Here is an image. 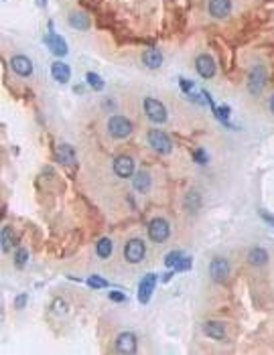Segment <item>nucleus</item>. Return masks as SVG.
I'll list each match as a JSON object with an SVG mask.
<instances>
[{"label":"nucleus","instance_id":"f257e3e1","mask_svg":"<svg viewBox=\"0 0 274 355\" xmlns=\"http://www.w3.org/2000/svg\"><path fill=\"white\" fill-rule=\"evenodd\" d=\"M106 128H108V134H110L114 140H124V138H128V136L132 134V130H134L132 122H130L126 116H122V114L110 116Z\"/></svg>","mask_w":274,"mask_h":355},{"label":"nucleus","instance_id":"f03ea898","mask_svg":"<svg viewBox=\"0 0 274 355\" xmlns=\"http://www.w3.org/2000/svg\"><path fill=\"white\" fill-rule=\"evenodd\" d=\"M266 79H268V71L262 63H254L250 67V73H248V92L252 96H260L262 87L266 85Z\"/></svg>","mask_w":274,"mask_h":355},{"label":"nucleus","instance_id":"7ed1b4c3","mask_svg":"<svg viewBox=\"0 0 274 355\" xmlns=\"http://www.w3.org/2000/svg\"><path fill=\"white\" fill-rule=\"evenodd\" d=\"M142 108H144V114L148 116V120H152L154 124H165L167 118H169V112H167L165 104L158 102L156 98H144Z\"/></svg>","mask_w":274,"mask_h":355},{"label":"nucleus","instance_id":"20e7f679","mask_svg":"<svg viewBox=\"0 0 274 355\" xmlns=\"http://www.w3.org/2000/svg\"><path fill=\"white\" fill-rule=\"evenodd\" d=\"M146 142L150 144V149L158 155H169L173 151V140L169 138L167 132L162 130H148L146 134Z\"/></svg>","mask_w":274,"mask_h":355},{"label":"nucleus","instance_id":"39448f33","mask_svg":"<svg viewBox=\"0 0 274 355\" xmlns=\"http://www.w3.org/2000/svg\"><path fill=\"white\" fill-rule=\"evenodd\" d=\"M148 238L154 242V244H162L171 238V225L167 219L162 217H152L150 223H148Z\"/></svg>","mask_w":274,"mask_h":355},{"label":"nucleus","instance_id":"423d86ee","mask_svg":"<svg viewBox=\"0 0 274 355\" xmlns=\"http://www.w3.org/2000/svg\"><path fill=\"white\" fill-rule=\"evenodd\" d=\"M144 254H146V246L140 238H130L124 246V260L128 264H140L144 260Z\"/></svg>","mask_w":274,"mask_h":355},{"label":"nucleus","instance_id":"0eeeda50","mask_svg":"<svg viewBox=\"0 0 274 355\" xmlns=\"http://www.w3.org/2000/svg\"><path fill=\"white\" fill-rule=\"evenodd\" d=\"M114 351L116 353H126V355H132L138 351V339L134 333H130V331H124V333H120L118 337H116V341H114Z\"/></svg>","mask_w":274,"mask_h":355},{"label":"nucleus","instance_id":"6e6552de","mask_svg":"<svg viewBox=\"0 0 274 355\" xmlns=\"http://www.w3.org/2000/svg\"><path fill=\"white\" fill-rule=\"evenodd\" d=\"M156 274L154 272H148V274H144L142 278H140V282H138V301L142 303V305H146L150 299H152V292H154V286H156Z\"/></svg>","mask_w":274,"mask_h":355},{"label":"nucleus","instance_id":"1a4fd4ad","mask_svg":"<svg viewBox=\"0 0 274 355\" xmlns=\"http://www.w3.org/2000/svg\"><path fill=\"white\" fill-rule=\"evenodd\" d=\"M209 276H211V280L213 282H226L228 280V276H230V262L226 260V258H213L211 262H209Z\"/></svg>","mask_w":274,"mask_h":355},{"label":"nucleus","instance_id":"9d476101","mask_svg":"<svg viewBox=\"0 0 274 355\" xmlns=\"http://www.w3.org/2000/svg\"><path fill=\"white\" fill-rule=\"evenodd\" d=\"M112 169H114V175L120 179L134 177V161H132V157H128V155L116 157L114 163H112Z\"/></svg>","mask_w":274,"mask_h":355},{"label":"nucleus","instance_id":"9b49d317","mask_svg":"<svg viewBox=\"0 0 274 355\" xmlns=\"http://www.w3.org/2000/svg\"><path fill=\"white\" fill-rule=\"evenodd\" d=\"M195 71L203 77V79H211L215 75V61L211 55L207 53H201L195 57Z\"/></svg>","mask_w":274,"mask_h":355},{"label":"nucleus","instance_id":"f8f14e48","mask_svg":"<svg viewBox=\"0 0 274 355\" xmlns=\"http://www.w3.org/2000/svg\"><path fill=\"white\" fill-rule=\"evenodd\" d=\"M207 12L213 18H228L232 12V0H209Z\"/></svg>","mask_w":274,"mask_h":355},{"label":"nucleus","instance_id":"ddd939ff","mask_svg":"<svg viewBox=\"0 0 274 355\" xmlns=\"http://www.w3.org/2000/svg\"><path fill=\"white\" fill-rule=\"evenodd\" d=\"M10 69L20 77H29L33 73V63L26 55H14L10 59Z\"/></svg>","mask_w":274,"mask_h":355},{"label":"nucleus","instance_id":"4468645a","mask_svg":"<svg viewBox=\"0 0 274 355\" xmlns=\"http://www.w3.org/2000/svg\"><path fill=\"white\" fill-rule=\"evenodd\" d=\"M45 45H47L49 51H51L53 55H57V57H65V55H67V43L63 41V37L55 35L53 31L45 37Z\"/></svg>","mask_w":274,"mask_h":355},{"label":"nucleus","instance_id":"2eb2a0df","mask_svg":"<svg viewBox=\"0 0 274 355\" xmlns=\"http://www.w3.org/2000/svg\"><path fill=\"white\" fill-rule=\"evenodd\" d=\"M55 161L61 163V165H75L77 157H75L73 146H69V144H65V142L57 144V146H55Z\"/></svg>","mask_w":274,"mask_h":355},{"label":"nucleus","instance_id":"dca6fc26","mask_svg":"<svg viewBox=\"0 0 274 355\" xmlns=\"http://www.w3.org/2000/svg\"><path fill=\"white\" fill-rule=\"evenodd\" d=\"M268 260H270V254H268L264 248L254 246V248H250V250H248V264H250V266L262 268V266H266V264H268Z\"/></svg>","mask_w":274,"mask_h":355},{"label":"nucleus","instance_id":"f3484780","mask_svg":"<svg viewBox=\"0 0 274 355\" xmlns=\"http://www.w3.org/2000/svg\"><path fill=\"white\" fill-rule=\"evenodd\" d=\"M203 333L213 341H224L226 339V325L220 321H207L203 325Z\"/></svg>","mask_w":274,"mask_h":355},{"label":"nucleus","instance_id":"a211bd4d","mask_svg":"<svg viewBox=\"0 0 274 355\" xmlns=\"http://www.w3.org/2000/svg\"><path fill=\"white\" fill-rule=\"evenodd\" d=\"M142 65L144 67H148V69H158L160 65H162V53L158 51V49H146L144 53H142Z\"/></svg>","mask_w":274,"mask_h":355},{"label":"nucleus","instance_id":"6ab92c4d","mask_svg":"<svg viewBox=\"0 0 274 355\" xmlns=\"http://www.w3.org/2000/svg\"><path fill=\"white\" fill-rule=\"evenodd\" d=\"M51 75H53L55 81L67 83L69 77H71V67H69L67 63H63V61H53V65H51Z\"/></svg>","mask_w":274,"mask_h":355},{"label":"nucleus","instance_id":"aec40b11","mask_svg":"<svg viewBox=\"0 0 274 355\" xmlns=\"http://www.w3.org/2000/svg\"><path fill=\"white\" fill-rule=\"evenodd\" d=\"M183 205H185V209H187L189 213H197V211L201 209V205H203L201 193L195 191V189L187 191V193H185V199H183Z\"/></svg>","mask_w":274,"mask_h":355},{"label":"nucleus","instance_id":"412c9836","mask_svg":"<svg viewBox=\"0 0 274 355\" xmlns=\"http://www.w3.org/2000/svg\"><path fill=\"white\" fill-rule=\"evenodd\" d=\"M67 22H69L71 28H75V31H88V28H90V16H88L86 12H81V10L71 12L69 18H67Z\"/></svg>","mask_w":274,"mask_h":355},{"label":"nucleus","instance_id":"4be33fe9","mask_svg":"<svg viewBox=\"0 0 274 355\" xmlns=\"http://www.w3.org/2000/svg\"><path fill=\"white\" fill-rule=\"evenodd\" d=\"M150 183H152V179H150V175L146 171H138L134 179H132V185H134V189L138 193H146L150 189Z\"/></svg>","mask_w":274,"mask_h":355},{"label":"nucleus","instance_id":"5701e85b","mask_svg":"<svg viewBox=\"0 0 274 355\" xmlns=\"http://www.w3.org/2000/svg\"><path fill=\"white\" fill-rule=\"evenodd\" d=\"M0 248H2L4 254H8L14 248V235H12L10 227H2V231H0Z\"/></svg>","mask_w":274,"mask_h":355},{"label":"nucleus","instance_id":"b1692460","mask_svg":"<svg viewBox=\"0 0 274 355\" xmlns=\"http://www.w3.org/2000/svg\"><path fill=\"white\" fill-rule=\"evenodd\" d=\"M96 254H98V258H102V260L110 258V256H112V240H110V238L98 240V244H96Z\"/></svg>","mask_w":274,"mask_h":355},{"label":"nucleus","instance_id":"393cba45","mask_svg":"<svg viewBox=\"0 0 274 355\" xmlns=\"http://www.w3.org/2000/svg\"><path fill=\"white\" fill-rule=\"evenodd\" d=\"M86 83H88L92 90H96V92H102V90H104V79H102L98 73H94V71H88V73H86Z\"/></svg>","mask_w":274,"mask_h":355},{"label":"nucleus","instance_id":"a878e982","mask_svg":"<svg viewBox=\"0 0 274 355\" xmlns=\"http://www.w3.org/2000/svg\"><path fill=\"white\" fill-rule=\"evenodd\" d=\"M26 262H29V252H26L24 248H18L16 254H14V266H16L18 270H22V268L26 266Z\"/></svg>","mask_w":274,"mask_h":355},{"label":"nucleus","instance_id":"bb28decb","mask_svg":"<svg viewBox=\"0 0 274 355\" xmlns=\"http://www.w3.org/2000/svg\"><path fill=\"white\" fill-rule=\"evenodd\" d=\"M181 258H183V254H181L179 250L169 252V254L165 256V266H167V268H175V266L181 262Z\"/></svg>","mask_w":274,"mask_h":355},{"label":"nucleus","instance_id":"cd10ccee","mask_svg":"<svg viewBox=\"0 0 274 355\" xmlns=\"http://www.w3.org/2000/svg\"><path fill=\"white\" fill-rule=\"evenodd\" d=\"M88 286H92V288H106L108 286V282L100 276V274H92V276H88Z\"/></svg>","mask_w":274,"mask_h":355},{"label":"nucleus","instance_id":"c85d7f7f","mask_svg":"<svg viewBox=\"0 0 274 355\" xmlns=\"http://www.w3.org/2000/svg\"><path fill=\"white\" fill-rule=\"evenodd\" d=\"M258 215H260V219H262V221H266L270 227H274V215H272V213H268V211L260 209V211H258Z\"/></svg>","mask_w":274,"mask_h":355},{"label":"nucleus","instance_id":"c756f323","mask_svg":"<svg viewBox=\"0 0 274 355\" xmlns=\"http://www.w3.org/2000/svg\"><path fill=\"white\" fill-rule=\"evenodd\" d=\"M191 268V258H181V262L175 266L177 272H183V270H189Z\"/></svg>","mask_w":274,"mask_h":355},{"label":"nucleus","instance_id":"7c9ffc66","mask_svg":"<svg viewBox=\"0 0 274 355\" xmlns=\"http://www.w3.org/2000/svg\"><path fill=\"white\" fill-rule=\"evenodd\" d=\"M26 299H29V297H26L24 292H22V294H18V297L14 299V309H24V305H26Z\"/></svg>","mask_w":274,"mask_h":355},{"label":"nucleus","instance_id":"2f4dec72","mask_svg":"<svg viewBox=\"0 0 274 355\" xmlns=\"http://www.w3.org/2000/svg\"><path fill=\"white\" fill-rule=\"evenodd\" d=\"M179 85H181V90L187 92V94L193 90V81H191V79H179Z\"/></svg>","mask_w":274,"mask_h":355},{"label":"nucleus","instance_id":"473e14b6","mask_svg":"<svg viewBox=\"0 0 274 355\" xmlns=\"http://www.w3.org/2000/svg\"><path fill=\"white\" fill-rule=\"evenodd\" d=\"M110 301H114V303H124L126 297H124L122 292H118V290H112V292H110Z\"/></svg>","mask_w":274,"mask_h":355},{"label":"nucleus","instance_id":"72a5a7b5","mask_svg":"<svg viewBox=\"0 0 274 355\" xmlns=\"http://www.w3.org/2000/svg\"><path fill=\"white\" fill-rule=\"evenodd\" d=\"M195 161H197L199 165H205V163H207V155H205L203 151H195Z\"/></svg>","mask_w":274,"mask_h":355},{"label":"nucleus","instance_id":"f704fd0d","mask_svg":"<svg viewBox=\"0 0 274 355\" xmlns=\"http://www.w3.org/2000/svg\"><path fill=\"white\" fill-rule=\"evenodd\" d=\"M268 108H270V112L274 114V94H272V98L268 100Z\"/></svg>","mask_w":274,"mask_h":355},{"label":"nucleus","instance_id":"c9c22d12","mask_svg":"<svg viewBox=\"0 0 274 355\" xmlns=\"http://www.w3.org/2000/svg\"><path fill=\"white\" fill-rule=\"evenodd\" d=\"M37 4H39V6H45V4H47V0H37Z\"/></svg>","mask_w":274,"mask_h":355}]
</instances>
